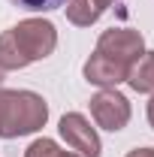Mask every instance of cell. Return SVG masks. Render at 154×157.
Segmentation results:
<instances>
[{"instance_id": "cell-1", "label": "cell", "mask_w": 154, "mask_h": 157, "mask_svg": "<svg viewBox=\"0 0 154 157\" xmlns=\"http://www.w3.org/2000/svg\"><path fill=\"white\" fill-rule=\"evenodd\" d=\"M48 121V103L33 91H3L0 88V136L18 139L37 133Z\"/></svg>"}, {"instance_id": "cell-2", "label": "cell", "mask_w": 154, "mask_h": 157, "mask_svg": "<svg viewBox=\"0 0 154 157\" xmlns=\"http://www.w3.org/2000/svg\"><path fill=\"white\" fill-rule=\"evenodd\" d=\"M9 30H12V39H15L21 58L27 63L48 58L55 52V45H58V30H55L52 21H45V18H24L15 27H9Z\"/></svg>"}, {"instance_id": "cell-3", "label": "cell", "mask_w": 154, "mask_h": 157, "mask_svg": "<svg viewBox=\"0 0 154 157\" xmlns=\"http://www.w3.org/2000/svg\"><path fill=\"white\" fill-rule=\"evenodd\" d=\"M97 52L118 60V63H124V67H133L136 60L145 55V36L139 30H130V27H112V30L100 33Z\"/></svg>"}, {"instance_id": "cell-4", "label": "cell", "mask_w": 154, "mask_h": 157, "mask_svg": "<svg viewBox=\"0 0 154 157\" xmlns=\"http://www.w3.org/2000/svg\"><path fill=\"white\" fill-rule=\"evenodd\" d=\"M91 115H94L97 127L118 133L130 121V100L124 94H118L115 88H103L91 97Z\"/></svg>"}, {"instance_id": "cell-5", "label": "cell", "mask_w": 154, "mask_h": 157, "mask_svg": "<svg viewBox=\"0 0 154 157\" xmlns=\"http://www.w3.org/2000/svg\"><path fill=\"white\" fill-rule=\"evenodd\" d=\"M58 130H60V136H64V142H67L73 151H79V157H100L103 154L100 136H97V130L91 127V121L85 115L67 112V115L60 118Z\"/></svg>"}, {"instance_id": "cell-6", "label": "cell", "mask_w": 154, "mask_h": 157, "mask_svg": "<svg viewBox=\"0 0 154 157\" xmlns=\"http://www.w3.org/2000/svg\"><path fill=\"white\" fill-rule=\"evenodd\" d=\"M127 76H130V67L106 58L100 52H94L91 58L85 60V78L91 85H97V88H115L121 82H127Z\"/></svg>"}, {"instance_id": "cell-7", "label": "cell", "mask_w": 154, "mask_h": 157, "mask_svg": "<svg viewBox=\"0 0 154 157\" xmlns=\"http://www.w3.org/2000/svg\"><path fill=\"white\" fill-rule=\"evenodd\" d=\"M115 0H67V18L76 27H91Z\"/></svg>"}, {"instance_id": "cell-8", "label": "cell", "mask_w": 154, "mask_h": 157, "mask_svg": "<svg viewBox=\"0 0 154 157\" xmlns=\"http://www.w3.org/2000/svg\"><path fill=\"white\" fill-rule=\"evenodd\" d=\"M127 85L136 94H154V52H145L142 58L130 67Z\"/></svg>"}, {"instance_id": "cell-9", "label": "cell", "mask_w": 154, "mask_h": 157, "mask_svg": "<svg viewBox=\"0 0 154 157\" xmlns=\"http://www.w3.org/2000/svg\"><path fill=\"white\" fill-rule=\"evenodd\" d=\"M0 67L3 70H24L27 67V60L21 58L18 45L12 39V30H3L0 33Z\"/></svg>"}, {"instance_id": "cell-10", "label": "cell", "mask_w": 154, "mask_h": 157, "mask_svg": "<svg viewBox=\"0 0 154 157\" xmlns=\"http://www.w3.org/2000/svg\"><path fill=\"white\" fill-rule=\"evenodd\" d=\"M58 142L55 139H33L30 145H27V151H24V157H58Z\"/></svg>"}, {"instance_id": "cell-11", "label": "cell", "mask_w": 154, "mask_h": 157, "mask_svg": "<svg viewBox=\"0 0 154 157\" xmlns=\"http://www.w3.org/2000/svg\"><path fill=\"white\" fill-rule=\"evenodd\" d=\"M9 3L27 12H52V9H60L67 0H9Z\"/></svg>"}, {"instance_id": "cell-12", "label": "cell", "mask_w": 154, "mask_h": 157, "mask_svg": "<svg viewBox=\"0 0 154 157\" xmlns=\"http://www.w3.org/2000/svg\"><path fill=\"white\" fill-rule=\"evenodd\" d=\"M127 157H154V148H133Z\"/></svg>"}, {"instance_id": "cell-13", "label": "cell", "mask_w": 154, "mask_h": 157, "mask_svg": "<svg viewBox=\"0 0 154 157\" xmlns=\"http://www.w3.org/2000/svg\"><path fill=\"white\" fill-rule=\"evenodd\" d=\"M148 124H151V130H154V97L148 100Z\"/></svg>"}, {"instance_id": "cell-14", "label": "cell", "mask_w": 154, "mask_h": 157, "mask_svg": "<svg viewBox=\"0 0 154 157\" xmlns=\"http://www.w3.org/2000/svg\"><path fill=\"white\" fill-rule=\"evenodd\" d=\"M58 157H79V154H73V151H58Z\"/></svg>"}, {"instance_id": "cell-15", "label": "cell", "mask_w": 154, "mask_h": 157, "mask_svg": "<svg viewBox=\"0 0 154 157\" xmlns=\"http://www.w3.org/2000/svg\"><path fill=\"white\" fill-rule=\"evenodd\" d=\"M3 78H6V70H3V67H0V85H3Z\"/></svg>"}]
</instances>
